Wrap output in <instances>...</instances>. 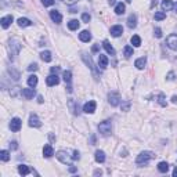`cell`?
I'll return each instance as SVG.
<instances>
[{"label":"cell","mask_w":177,"mask_h":177,"mask_svg":"<svg viewBox=\"0 0 177 177\" xmlns=\"http://www.w3.org/2000/svg\"><path fill=\"white\" fill-rule=\"evenodd\" d=\"M8 49H10V54H11V58H14L15 56H18L21 51V49H22V44H21V42H18L17 39H11L10 42H8Z\"/></svg>","instance_id":"obj_1"},{"label":"cell","mask_w":177,"mask_h":177,"mask_svg":"<svg viewBox=\"0 0 177 177\" xmlns=\"http://www.w3.org/2000/svg\"><path fill=\"white\" fill-rule=\"evenodd\" d=\"M152 156H154V152L143 151V152H140V155H137V158H136V163L137 165H144V163H147V162L151 161Z\"/></svg>","instance_id":"obj_2"},{"label":"cell","mask_w":177,"mask_h":177,"mask_svg":"<svg viewBox=\"0 0 177 177\" xmlns=\"http://www.w3.org/2000/svg\"><path fill=\"white\" fill-rule=\"evenodd\" d=\"M111 130H112V123L109 119H107V121L101 122L98 125V131L101 136H109L111 134Z\"/></svg>","instance_id":"obj_3"},{"label":"cell","mask_w":177,"mask_h":177,"mask_svg":"<svg viewBox=\"0 0 177 177\" xmlns=\"http://www.w3.org/2000/svg\"><path fill=\"white\" fill-rule=\"evenodd\" d=\"M108 102L112 105V107H118L119 104H121V95H119V93L116 92H111L108 94Z\"/></svg>","instance_id":"obj_4"},{"label":"cell","mask_w":177,"mask_h":177,"mask_svg":"<svg viewBox=\"0 0 177 177\" xmlns=\"http://www.w3.org/2000/svg\"><path fill=\"white\" fill-rule=\"evenodd\" d=\"M166 44L169 49L174 50V51H177V35H169L166 39Z\"/></svg>","instance_id":"obj_5"},{"label":"cell","mask_w":177,"mask_h":177,"mask_svg":"<svg viewBox=\"0 0 177 177\" xmlns=\"http://www.w3.org/2000/svg\"><path fill=\"white\" fill-rule=\"evenodd\" d=\"M29 126L31 127H40L42 126V122H40L39 116L36 114H32L29 116Z\"/></svg>","instance_id":"obj_6"},{"label":"cell","mask_w":177,"mask_h":177,"mask_svg":"<svg viewBox=\"0 0 177 177\" xmlns=\"http://www.w3.org/2000/svg\"><path fill=\"white\" fill-rule=\"evenodd\" d=\"M95 108H97L95 101H88V102H86V104L83 105V111H85L86 114H94Z\"/></svg>","instance_id":"obj_7"},{"label":"cell","mask_w":177,"mask_h":177,"mask_svg":"<svg viewBox=\"0 0 177 177\" xmlns=\"http://www.w3.org/2000/svg\"><path fill=\"white\" fill-rule=\"evenodd\" d=\"M50 18L53 20V22L56 24H61L63 22V15H61V13L57 10H51L50 11Z\"/></svg>","instance_id":"obj_8"},{"label":"cell","mask_w":177,"mask_h":177,"mask_svg":"<svg viewBox=\"0 0 177 177\" xmlns=\"http://www.w3.org/2000/svg\"><path fill=\"white\" fill-rule=\"evenodd\" d=\"M46 83L47 86H57L60 83V79L58 76H57V73H51L50 76H47L46 78Z\"/></svg>","instance_id":"obj_9"},{"label":"cell","mask_w":177,"mask_h":177,"mask_svg":"<svg viewBox=\"0 0 177 177\" xmlns=\"http://www.w3.org/2000/svg\"><path fill=\"white\" fill-rule=\"evenodd\" d=\"M21 94H22V97L24 98H26V100H32L33 97H35V88L33 87H31V88H24L22 92H21Z\"/></svg>","instance_id":"obj_10"},{"label":"cell","mask_w":177,"mask_h":177,"mask_svg":"<svg viewBox=\"0 0 177 177\" xmlns=\"http://www.w3.org/2000/svg\"><path fill=\"white\" fill-rule=\"evenodd\" d=\"M10 129L11 131H18L21 129V119L20 118H13L10 122Z\"/></svg>","instance_id":"obj_11"},{"label":"cell","mask_w":177,"mask_h":177,"mask_svg":"<svg viewBox=\"0 0 177 177\" xmlns=\"http://www.w3.org/2000/svg\"><path fill=\"white\" fill-rule=\"evenodd\" d=\"M123 33V28H122V25H114L111 28V35L114 37H119Z\"/></svg>","instance_id":"obj_12"},{"label":"cell","mask_w":177,"mask_h":177,"mask_svg":"<svg viewBox=\"0 0 177 177\" xmlns=\"http://www.w3.org/2000/svg\"><path fill=\"white\" fill-rule=\"evenodd\" d=\"M11 22H13V15H6V17H3V18L0 20L2 28H4V29H7V28L11 25Z\"/></svg>","instance_id":"obj_13"},{"label":"cell","mask_w":177,"mask_h":177,"mask_svg":"<svg viewBox=\"0 0 177 177\" xmlns=\"http://www.w3.org/2000/svg\"><path fill=\"white\" fill-rule=\"evenodd\" d=\"M94 158H95V162H97V163H104L105 162V152L101 151V150H97L94 154Z\"/></svg>","instance_id":"obj_14"},{"label":"cell","mask_w":177,"mask_h":177,"mask_svg":"<svg viewBox=\"0 0 177 177\" xmlns=\"http://www.w3.org/2000/svg\"><path fill=\"white\" fill-rule=\"evenodd\" d=\"M56 156L58 158V159L63 162V163H65V165L69 163V156H68V154H66L65 151H58V152L56 154Z\"/></svg>","instance_id":"obj_15"},{"label":"cell","mask_w":177,"mask_h":177,"mask_svg":"<svg viewBox=\"0 0 177 177\" xmlns=\"http://www.w3.org/2000/svg\"><path fill=\"white\" fill-rule=\"evenodd\" d=\"M79 39L85 43L90 42V40H92V33L88 32V31H82V32L79 33Z\"/></svg>","instance_id":"obj_16"},{"label":"cell","mask_w":177,"mask_h":177,"mask_svg":"<svg viewBox=\"0 0 177 177\" xmlns=\"http://www.w3.org/2000/svg\"><path fill=\"white\" fill-rule=\"evenodd\" d=\"M53 155H54V150H53V147L50 144H46L44 145V148H43V156L44 158H51Z\"/></svg>","instance_id":"obj_17"},{"label":"cell","mask_w":177,"mask_h":177,"mask_svg":"<svg viewBox=\"0 0 177 177\" xmlns=\"http://www.w3.org/2000/svg\"><path fill=\"white\" fill-rule=\"evenodd\" d=\"M127 26L129 28H136L137 26V17H136V14H130L127 18Z\"/></svg>","instance_id":"obj_18"},{"label":"cell","mask_w":177,"mask_h":177,"mask_svg":"<svg viewBox=\"0 0 177 177\" xmlns=\"http://www.w3.org/2000/svg\"><path fill=\"white\" fill-rule=\"evenodd\" d=\"M98 66H101L102 69L108 66V57L104 56V54H100L98 56Z\"/></svg>","instance_id":"obj_19"},{"label":"cell","mask_w":177,"mask_h":177,"mask_svg":"<svg viewBox=\"0 0 177 177\" xmlns=\"http://www.w3.org/2000/svg\"><path fill=\"white\" fill-rule=\"evenodd\" d=\"M102 46H104V49L107 50V53H108V54L115 56V49L111 46V43H109L108 40H104V42H102Z\"/></svg>","instance_id":"obj_20"},{"label":"cell","mask_w":177,"mask_h":177,"mask_svg":"<svg viewBox=\"0 0 177 177\" xmlns=\"http://www.w3.org/2000/svg\"><path fill=\"white\" fill-rule=\"evenodd\" d=\"M145 64H147V58H145V57H141V58L136 60L134 65H136V68H137V69H144Z\"/></svg>","instance_id":"obj_21"},{"label":"cell","mask_w":177,"mask_h":177,"mask_svg":"<svg viewBox=\"0 0 177 177\" xmlns=\"http://www.w3.org/2000/svg\"><path fill=\"white\" fill-rule=\"evenodd\" d=\"M173 8V3L172 0H162V10L163 11H170Z\"/></svg>","instance_id":"obj_22"},{"label":"cell","mask_w":177,"mask_h":177,"mask_svg":"<svg viewBox=\"0 0 177 177\" xmlns=\"http://www.w3.org/2000/svg\"><path fill=\"white\" fill-rule=\"evenodd\" d=\"M17 24H18L21 28H26V26H31V25H32V22H31L28 18H18Z\"/></svg>","instance_id":"obj_23"},{"label":"cell","mask_w":177,"mask_h":177,"mask_svg":"<svg viewBox=\"0 0 177 177\" xmlns=\"http://www.w3.org/2000/svg\"><path fill=\"white\" fill-rule=\"evenodd\" d=\"M82 60L86 63V65H88V68L92 69V71H94V65H93L92 58H90V57L87 58V54H86V53H83V54H82Z\"/></svg>","instance_id":"obj_24"},{"label":"cell","mask_w":177,"mask_h":177,"mask_svg":"<svg viewBox=\"0 0 177 177\" xmlns=\"http://www.w3.org/2000/svg\"><path fill=\"white\" fill-rule=\"evenodd\" d=\"M158 170L161 172V173H167V170H169V163H167V162H159V163H158Z\"/></svg>","instance_id":"obj_25"},{"label":"cell","mask_w":177,"mask_h":177,"mask_svg":"<svg viewBox=\"0 0 177 177\" xmlns=\"http://www.w3.org/2000/svg\"><path fill=\"white\" fill-rule=\"evenodd\" d=\"M18 173L22 174V176H26V174L31 173V169L26 166V165H20V166H18Z\"/></svg>","instance_id":"obj_26"},{"label":"cell","mask_w":177,"mask_h":177,"mask_svg":"<svg viewBox=\"0 0 177 177\" xmlns=\"http://www.w3.org/2000/svg\"><path fill=\"white\" fill-rule=\"evenodd\" d=\"M40 58H42L44 63H50V61H51V53L50 51H42L40 53Z\"/></svg>","instance_id":"obj_27"},{"label":"cell","mask_w":177,"mask_h":177,"mask_svg":"<svg viewBox=\"0 0 177 177\" xmlns=\"http://www.w3.org/2000/svg\"><path fill=\"white\" fill-rule=\"evenodd\" d=\"M125 10H126V7L123 3H118L116 6H115V13L118 14V15H122V14L125 13Z\"/></svg>","instance_id":"obj_28"},{"label":"cell","mask_w":177,"mask_h":177,"mask_svg":"<svg viewBox=\"0 0 177 177\" xmlns=\"http://www.w3.org/2000/svg\"><path fill=\"white\" fill-rule=\"evenodd\" d=\"M36 85H37V76L31 75L29 78H28V86H29V87H35Z\"/></svg>","instance_id":"obj_29"},{"label":"cell","mask_w":177,"mask_h":177,"mask_svg":"<svg viewBox=\"0 0 177 177\" xmlns=\"http://www.w3.org/2000/svg\"><path fill=\"white\" fill-rule=\"evenodd\" d=\"M79 25H80V24H79V21L78 20H71L68 22V28L71 31H76L79 28Z\"/></svg>","instance_id":"obj_30"},{"label":"cell","mask_w":177,"mask_h":177,"mask_svg":"<svg viewBox=\"0 0 177 177\" xmlns=\"http://www.w3.org/2000/svg\"><path fill=\"white\" fill-rule=\"evenodd\" d=\"M130 42H131V44H133L134 47H140V46H141V37H140V36H137V35L131 36Z\"/></svg>","instance_id":"obj_31"},{"label":"cell","mask_w":177,"mask_h":177,"mask_svg":"<svg viewBox=\"0 0 177 177\" xmlns=\"http://www.w3.org/2000/svg\"><path fill=\"white\" fill-rule=\"evenodd\" d=\"M63 78H64V82L69 85V83L72 82V72H71V71H65V72L63 73Z\"/></svg>","instance_id":"obj_32"},{"label":"cell","mask_w":177,"mask_h":177,"mask_svg":"<svg viewBox=\"0 0 177 177\" xmlns=\"http://www.w3.org/2000/svg\"><path fill=\"white\" fill-rule=\"evenodd\" d=\"M0 159L3 162H7L8 159H10V152L6 151V150H3V151H0Z\"/></svg>","instance_id":"obj_33"},{"label":"cell","mask_w":177,"mask_h":177,"mask_svg":"<svg viewBox=\"0 0 177 177\" xmlns=\"http://www.w3.org/2000/svg\"><path fill=\"white\" fill-rule=\"evenodd\" d=\"M154 18L156 21H162V20H165V18H166V13H165V11H156V13H155V15H154Z\"/></svg>","instance_id":"obj_34"},{"label":"cell","mask_w":177,"mask_h":177,"mask_svg":"<svg viewBox=\"0 0 177 177\" xmlns=\"http://www.w3.org/2000/svg\"><path fill=\"white\" fill-rule=\"evenodd\" d=\"M123 54H125V57H126V58H130V57L133 56V47L126 46L125 49H123Z\"/></svg>","instance_id":"obj_35"},{"label":"cell","mask_w":177,"mask_h":177,"mask_svg":"<svg viewBox=\"0 0 177 177\" xmlns=\"http://www.w3.org/2000/svg\"><path fill=\"white\" fill-rule=\"evenodd\" d=\"M8 72H10L11 78H13L14 80H18V79H20V72H18V71H15L14 68H10V69H8Z\"/></svg>","instance_id":"obj_36"},{"label":"cell","mask_w":177,"mask_h":177,"mask_svg":"<svg viewBox=\"0 0 177 177\" xmlns=\"http://www.w3.org/2000/svg\"><path fill=\"white\" fill-rule=\"evenodd\" d=\"M158 102L162 105V107H166V100H165V94H159L158 95Z\"/></svg>","instance_id":"obj_37"},{"label":"cell","mask_w":177,"mask_h":177,"mask_svg":"<svg viewBox=\"0 0 177 177\" xmlns=\"http://www.w3.org/2000/svg\"><path fill=\"white\" fill-rule=\"evenodd\" d=\"M37 68H39V66H37V64H31L29 66H28V71H29V72H35V71H37Z\"/></svg>","instance_id":"obj_38"},{"label":"cell","mask_w":177,"mask_h":177,"mask_svg":"<svg viewBox=\"0 0 177 177\" xmlns=\"http://www.w3.org/2000/svg\"><path fill=\"white\" fill-rule=\"evenodd\" d=\"M90 20H92V17H90V14H87V13L82 14V21H83V22H88Z\"/></svg>","instance_id":"obj_39"},{"label":"cell","mask_w":177,"mask_h":177,"mask_svg":"<svg viewBox=\"0 0 177 177\" xmlns=\"http://www.w3.org/2000/svg\"><path fill=\"white\" fill-rule=\"evenodd\" d=\"M42 4H43L44 7L53 6V4H54V0H42Z\"/></svg>","instance_id":"obj_40"},{"label":"cell","mask_w":177,"mask_h":177,"mask_svg":"<svg viewBox=\"0 0 177 177\" xmlns=\"http://www.w3.org/2000/svg\"><path fill=\"white\" fill-rule=\"evenodd\" d=\"M154 35L158 37V39H159V37H162V31H161V28H155Z\"/></svg>","instance_id":"obj_41"},{"label":"cell","mask_w":177,"mask_h":177,"mask_svg":"<svg viewBox=\"0 0 177 177\" xmlns=\"http://www.w3.org/2000/svg\"><path fill=\"white\" fill-rule=\"evenodd\" d=\"M20 90V87L18 86H15V87H13V90H10V94L13 95V97H17V92Z\"/></svg>","instance_id":"obj_42"},{"label":"cell","mask_w":177,"mask_h":177,"mask_svg":"<svg viewBox=\"0 0 177 177\" xmlns=\"http://www.w3.org/2000/svg\"><path fill=\"white\" fill-rule=\"evenodd\" d=\"M129 108H130V102H125L122 105V111H129Z\"/></svg>","instance_id":"obj_43"},{"label":"cell","mask_w":177,"mask_h":177,"mask_svg":"<svg viewBox=\"0 0 177 177\" xmlns=\"http://www.w3.org/2000/svg\"><path fill=\"white\" fill-rule=\"evenodd\" d=\"M51 73H58L60 72V66H51Z\"/></svg>","instance_id":"obj_44"},{"label":"cell","mask_w":177,"mask_h":177,"mask_svg":"<svg viewBox=\"0 0 177 177\" xmlns=\"http://www.w3.org/2000/svg\"><path fill=\"white\" fill-rule=\"evenodd\" d=\"M166 79H167V80H173V79H174V73L173 72H169V73H167V76H166Z\"/></svg>","instance_id":"obj_45"},{"label":"cell","mask_w":177,"mask_h":177,"mask_svg":"<svg viewBox=\"0 0 177 177\" xmlns=\"http://www.w3.org/2000/svg\"><path fill=\"white\" fill-rule=\"evenodd\" d=\"M79 158H80V156H79V152L78 151H73V155H72L73 161H76V159H79Z\"/></svg>","instance_id":"obj_46"},{"label":"cell","mask_w":177,"mask_h":177,"mask_svg":"<svg viewBox=\"0 0 177 177\" xmlns=\"http://www.w3.org/2000/svg\"><path fill=\"white\" fill-rule=\"evenodd\" d=\"M63 2H65L66 4H75V3H78V0H63Z\"/></svg>","instance_id":"obj_47"},{"label":"cell","mask_w":177,"mask_h":177,"mask_svg":"<svg viewBox=\"0 0 177 177\" xmlns=\"http://www.w3.org/2000/svg\"><path fill=\"white\" fill-rule=\"evenodd\" d=\"M69 172H71V173H75V172H76V167L73 166V165H69Z\"/></svg>","instance_id":"obj_48"},{"label":"cell","mask_w":177,"mask_h":177,"mask_svg":"<svg viewBox=\"0 0 177 177\" xmlns=\"http://www.w3.org/2000/svg\"><path fill=\"white\" fill-rule=\"evenodd\" d=\"M10 145H11V148H13V150H17V148H18V144H17V141H13Z\"/></svg>","instance_id":"obj_49"},{"label":"cell","mask_w":177,"mask_h":177,"mask_svg":"<svg viewBox=\"0 0 177 177\" xmlns=\"http://www.w3.org/2000/svg\"><path fill=\"white\" fill-rule=\"evenodd\" d=\"M156 3H158V0H152L151 2V8H154V7L156 6Z\"/></svg>","instance_id":"obj_50"},{"label":"cell","mask_w":177,"mask_h":177,"mask_svg":"<svg viewBox=\"0 0 177 177\" xmlns=\"http://www.w3.org/2000/svg\"><path fill=\"white\" fill-rule=\"evenodd\" d=\"M172 102H174V104L177 102V95H173V97H172Z\"/></svg>","instance_id":"obj_51"},{"label":"cell","mask_w":177,"mask_h":177,"mask_svg":"<svg viewBox=\"0 0 177 177\" xmlns=\"http://www.w3.org/2000/svg\"><path fill=\"white\" fill-rule=\"evenodd\" d=\"M108 3H109V4H111V6H114V4H115V3H116V0H108Z\"/></svg>","instance_id":"obj_52"},{"label":"cell","mask_w":177,"mask_h":177,"mask_svg":"<svg viewBox=\"0 0 177 177\" xmlns=\"http://www.w3.org/2000/svg\"><path fill=\"white\" fill-rule=\"evenodd\" d=\"M101 173H102L101 170H95V172H94V176H98V174H101Z\"/></svg>","instance_id":"obj_53"},{"label":"cell","mask_w":177,"mask_h":177,"mask_svg":"<svg viewBox=\"0 0 177 177\" xmlns=\"http://www.w3.org/2000/svg\"><path fill=\"white\" fill-rule=\"evenodd\" d=\"M173 176H174V177H177V167H176V169L173 170Z\"/></svg>","instance_id":"obj_54"},{"label":"cell","mask_w":177,"mask_h":177,"mask_svg":"<svg viewBox=\"0 0 177 177\" xmlns=\"http://www.w3.org/2000/svg\"><path fill=\"white\" fill-rule=\"evenodd\" d=\"M173 8L177 11V3H174V4H173Z\"/></svg>","instance_id":"obj_55"},{"label":"cell","mask_w":177,"mask_h":177,"mask_svg":"<svg viewBox=\"0 0 177 177\" xmlns=\"http://www.w3.org/2000/svg\"><path fill=\"white\" fill-rule=\"evenodd\" d=\"M126 2H129V3H130V2H131V0H126Z\"/></svg>","instance_id":"obj_56"}]
</instances>
